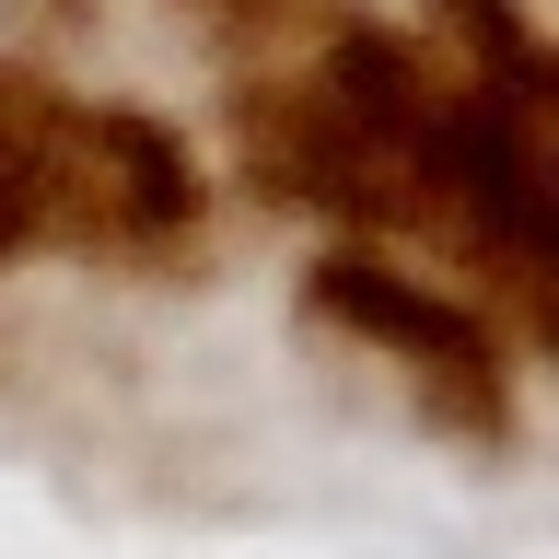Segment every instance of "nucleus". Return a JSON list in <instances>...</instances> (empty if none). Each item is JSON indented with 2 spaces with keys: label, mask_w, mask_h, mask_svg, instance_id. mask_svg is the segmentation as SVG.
Instances as JSON below:
<instances>
[{
  "label": "nucleus",
  "mask_w": 559,
  "mask_h": 559,
  "mask_svg": "<svg viewBox=\"0 0 559 559\" xmlns=\"http://www.w3.org/2000/svg\"><path fill=\"white\" fill-rule=\"evenodd\" d=\"M304 314L326 326V338L373 349L384 373H408V396L443 419V431H478V443H501V431H513L501 338H489V314L454 304L443 280L396 269V257H373V245H338V257H314Z\"/></svg>",
  "instance_id": "2"
},
{
  "label": "nucleus",
  "mask_w": 559,
  "mask_h": 559,
  "mask_svg": "<svg viewBox=\"0 0 559 559\" xmlns=\"http://www.w3.org/2000/svg\"><path fill=\"white\" fill-rule=\"evenodd\" d=\"M199 210L210 187L164 117L59 94V82L0 59V269L35 245L175 257V245H199Z\"/></svg>",
  "instance_id": "1"
},
{
  "label": "nucleus",
  "mask_w": 559,
  "mask_h": 559,
  "mask_svg": "<svg viewBox=\"0 0 559 559\" xmlns=\"http://www.w3.org/2000/svg\"><path fill=\"white\" fill-rule=\"evenodd\" d=\"M175 12H210V24H234V35H292L314 0H175Z\"/></svg>",
  "instance_id": "3"
}]
</instances>
